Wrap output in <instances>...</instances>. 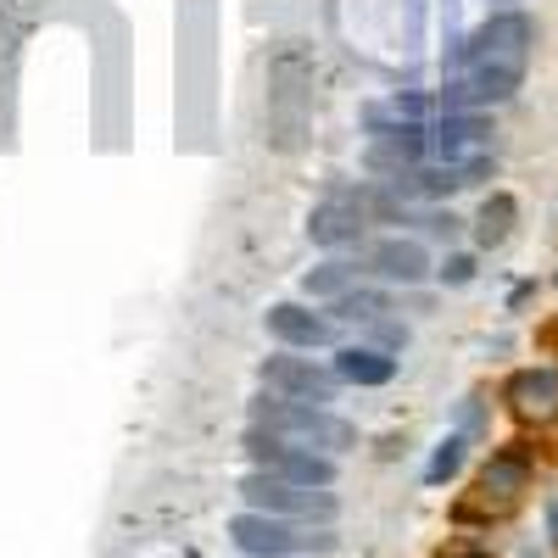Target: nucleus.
I'll return each mask as SVG.
<instances>
[{
  "instance_id": "1",
  "label": "nucleus",
  "mask_w": 558,
  "mask_h": 558,
  "mask_svg": "<svg viewBox=\"0 0 558 558\" xmlns=\"http://www.w3.org/2000/svg\"><path fill=\"white\" fill-rule=\"evenodd\" d=\"M252 425H257V430H274V436H286V441H296V447L330 452V458H341L347 447H357V425H347L341 413H330L324 402L274 397V391H263V397L252 402Z\"/></svg>"
},
{
  "instance_id": "2",
  "label": "nucleus",
  "mask_w": 558,
  "mask_h": 558,
  "mask_svg": "<svg viewBox=\"0 0 558 558\" xmlns=\"http://www.w3.org/2000/svg\"><path fill=\"white\" fill-rule=\"evenodd\" d=\"M241 497L257 514H279V520H296V525H330L336 508H341L330 486H291V481L263 475V470H252L241 481Z\"/></svg>"
},
{
  "instance_id": "3",
  "label": "nucleus",
  "mask_w": 558,
  "mask_h": 558,
  "mask_svg": "<svg viewBox=\"0 0 558 558\" xmlns=\"http://www.w3.org/2000/svg\"><path fill=\"white\" fill-rule=\"evenodd\" d=\"M246 458H252V470L263 475H279V481H291V486H330L336 481V458L330 452H313V447H296L286 436H274V430H246Z\"/></svg>"
},
{
  "instance_id": "4",
  "label": "nucleus",
  "mask_w": 558,
  "mask_h": 558,
  "mask_svg": "<svg viewBox=\"0 0 558 558\" xmlns=\"http://www.w3.org/2000/svg\"><path fill=\"white\" fill-rule=\"evenodd\" d=\"M263 386H268L274 397H291V402H324V408H330L341 380H336V368H318L313 357H296V352L286 347V352L263 357Z\"/></svg>"
},
{
  "instance_id": "5",
  "label": "nucleus",
  "mask_w": 558,
  "mask_h": 558,
  "mask_svg": "<svg viewBox=\"0 0 558 558\" xmlns=\"http://www.w3.org/2000/svg\"><path fill=\"white\" fill-rule=\"evenodd\" d=\"M436 162H486L497 151V129L481 112H447L436 129H425Z\"/></svg>"
},
{
  "instance_id": "6",
  "label": "nucleus",
  "mask_w": 558,
  "mask_h": 558,
  "mask_svg": "<svg viewBox=\"0 0 558 558\" xmlns=\"http://www.w3.org/2000/svg\"><path fill=\"white\" fill-rule=\"evenodd\" d=\"M229 542L241 547V558H291L296 547H307V531L296 520H279V514H257V508H246V514L229 520Z\"/></svg>"
},
{
  "instance_id": "7",
  "label": "nucleus",
  "mask_w": 558,
  "mask_h": 558,
  "mask_svg": "<svg viewBox=\"0 0 558 558\" xmlns=\"http://www.w3.org/2000/svg\"><path fill=\"white\" fill-rule=\"evenodd\" d=\"M363 229H368V218H363V207H357L352 191L324 196V202L307 213V241H313V246H330V252L357 246V241H363Z\"/></svg>"
},
{
  "instance_id": "8",
  "label": "nucleus",
  "mask_w": 558,
  "mask_h": 558,
  "mask_svg": "<svg viewBox=\"0 0 558 558\" xmlns=\"http://www.w3.org/2000/svg\"><path fill=\"white\" fill-rule=\"evenodd\" d=\"M531 486V458L525 452H497L486 470H481V481H475V508H492V514H508V508L520 502V492Z\"/></svg>"
},
{
  "instance_id": "9",
  "label": "nucleus",
  "mask_w": 558,
  "mask_h": 558,
  "mask_svg": "<svg viewBox=\"0 0 558 558\" xmlns=\"http://www.w3.org/2000/svg\"><path fill=\"white\" fill-rule=\"evenodd\" d=\"M263 324H268V336L286 341L291 352H313V347H324V341L336 336V324L324 318V313H313V307H302V302H274L263 313Z\"/></svg>"
},
{
  "instance_id": "10",
  "label": "nucleus",
  "mask_w": 558,
  "mask_h": 558,
  "mask_svg": "<svg viewBox=\"0 0 558 558\" xmlns=\"http://www.w3.org/2000/svg\"><path fill=\"white\" fill-rule=\"evenodd\" d=\"M363 263H368V274L391 279V286H418V279L430 274V252L418 246L413 235H386V241H375V246L363 252Z\"/></svg>"
},
{
  "instance_id": "11",
  "label": "nucleus",
  "mask_w": 558,
  "mask_h": 558,
  "mask_svg": "<svg viewBox=\"0 0 558 558\" xmlns=\"http://www.w3.org/2000/svg\"><path fill=\"white\" fill-rule=\"evenodd\" d=\"M502 397H508V408H514L520 418H547L558 408V368H520Z\"/></svg>"
},
{
  "instance_id": "12",
  "label": "nucleus",
  "mask_w": 558,
  "mask_h": 558,
  "mask_svg": "<svg viewBox=\"0 0 558 558\" xmlns=\"http://www.w3.org/2000/svg\"><path fill=\"white\" fill-rule=\"evenodd\" d=\"M397 375V357L380 347H341L336 352V380L347 386H386Z\"/></svg>"
},
{
  "instance_id": "13",
  "label": "nucleus",
  "mask_w": 558,
  "mask_h": 558,
  "mask_svg": "<svg viewBox=\"0 0 558 558\" xmlns=\"http://www.w3.org/2000/svg\"><path fill=\"white\" fill-rule=\"evenodd\" d=\"M352 286H357V268H352V263H341V257L307 268V279H302V291H307L313 302H336V296H347Z\"/></svg>"
},
{
  "instance_id": "14",
  "label": "nucleus",
  "mask_w": 558,
  "mask_h": 558,
  "mask_svg": "<svg viewBox=\"0 0 558 558\" xmlns=\"http://www.w3.org/2000/svg\"><path fill=\"white\" fill-rule=\"evenodd\" d=\"M514 213H520V207H514V196H502V191H497V196H486V207H481V218H475V241H481L486 252H492V246H502L508 235H514Z\"/></svg>"
},
{
  "instance_id": "15",
  "label": "nucleus",
  "mask_w": 558,
  "mask_h": 558,
  "mask_svg": "<svg viewBox=\"0 0 558 558\" xmlns=\"http://www.w3.org/2000/svg\"><path fill=\"white\" fill-rule=\"evenodd\" d=\"M380 313H391V296H386V291H368V286H352L347 296H336V318L368 324V318H380Z\"/></svg>"
},
{
  "instance_id": "16",
  "label": "nucleus",
  "mask_w": 558,
  "mask_h": 558,
  "mask_svg": "<svg viewBox=\"0 0 558 558\" xmlns=\"http://www.w3.org/2000/svg\"><path fill=\"white\" fill-rule=\"evenodd\" d=\"M458 463H463V436H447V441L436 447V458H430V470H425V481H430V486L452 481V475H458Z\"/></svg>"
},
{
  "instance_id": "17",
  "label": "nucleus",
  "mask_w": 558,
  "mask_h": 558,
  "mask_svg": "<svg viewBox=\"0 0 558 558\" xmlns=\"http://www.w3.org/2000/svg\"><path fill=\"white\" fill-rule=\"evenodd\" d=\"M363 330L375 336V347H380V352H402V347H408V330H402L397 318H386V313H380V318H368Z\"/></svg>"
},
{
  "instance_id": "18",
  "label": "nucleus",
  "mask_w": 558,
  "mask_h": 558,
  "mask_svg": "<svg viewBox=\"0 0 558 558\" xmlns=\"http://www.w3.org/2000/svg\"><path fill=\"white\" fill-rule=\"evenodd\" d=\"M441 279H447V286H470V279H475V257L452 252V257L441 263Z\"/></svg>"
},
{
  "instance_id": "19",
  "label": "nucleus",
  "mask_w": 558,
  "mask_h": 558,
  "mask_svg": "<svg viewBox=\"0 0 558 558\" xmlns=\"http://www.w3.org/2000/svg\"><path fill=\"white\" fill-rule=\"evenodd\" d=\"M418 223H425V235H436V241H452L458 235V218L452 213H425Z\"/></svg>"
},
{
  "instance_id": "20",
  "label": "nucleus",
  "mask_w": 558,
  "mask_h": 558,
  "mask_svg": "<svg viewBox=\"0 0 558 558\" xmlns=\"http://www.w3.org/2000/svg\"><path fill=\"white\" fill-rule=\"evenodd\" d=\"M463 558H486V553H463Z\"/></svg>"
}]
</instances>
